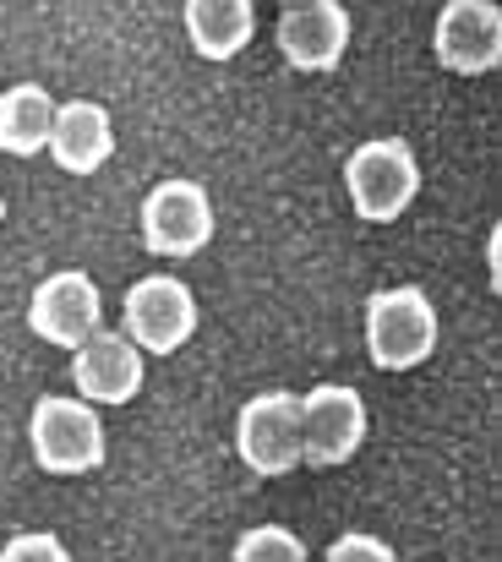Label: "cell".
Returning <instances> with one entry per match:
<instances>
[{"instance_id": "obj_1", "label": "cell", "mask_w": 502, "mask_h": 562, "mask_svg": "<svg viewBox=\"0 0 502 562\" xmlns=\"http://www.w3.org/2000/svg\"><path fill=\"white\" fill-rule=\"evenodd\" d=\"M437 306L421 284H388L366 301V356L377 372H415L437 350Z\"/></svg>"}, {"instance_id": "obj_2", "label": "cell", "mask_w": 502, "mask_h": 562, "mask_svg": "<svg viewBox=\"0 0 502 562\" xmlns=\"http://www.w3.org/2000/svg\"><path fill=\"white\" fill-rule=\"evenodd\" d=\"M27 448L44 475H93L104 464V415L82 398L44 393L27 415Z\"/></svg>"}, {"instance_id": "obj_3", "label": "cell", "mask_w": 502, "mask_h": 562, "mask_svg": "<svg viewBox=\"0 0 502 562\" xmlns=\"http://www.w3.org/2000/svg\"><path fill=\"white\" fill-rule=\"evenodd\" d=\"M344 191L355 218L366 224H393L410 213V202L421 196V165L410 154L404 137H371L344 159Z\"/></svg>"}, {"instance_id": "obj_4", "label": "cell", "mask_w": 502, "mask_h": 562, "mask_svg": "<svg viewBox=\"0 0 502 562\" xmlns=\"http://www.w3.org/2000/svg\"><path fill=\"white\" fill-rule=\"evenodd\" d=\"M235 453L263 481L301 470V393H290V387L252 393L235 415Z\"/></svg>"}, {"instance_id": "obj_5", "label": "cell", "mask_w": 502, "mask_h": 562, "mask_svg": "<svg viewBox=\"0 0 502 562\" xmlns=\"http://www.w3.org/2000/svg\"><path fill=\"white\" fill-rule=\"evenodd\" d=\"M121 334L143 356H175L197 334V295L175 273H148L121 301Z\"/></svg>"}, {"instance_id": "obj_6", "label": "cell", "mask_w": 502, "mask_h": 562, "mask_svg": "<svg viewBox=\"0 0 502 562\" xmlns=\"http://www.w3.org/2000/svg\"><path fill=\"white\" fill-rule=\"evenodd\" d=\"M27 328H33V339H44L55 350H82L104 328V295H99L93 273L60 268V273L38 279V290L27 301Z\"/></svg>"}, {"instance_id": "obj_7", "label": "cell", "mask_w": 502, "mask_h": 562, "mask_svg": "<svg viewBox=\"0 0 502 562\" xmlns=\"http://www.w3.org/2000/svg\"><path fill=\"white\" fill-rule=\"evenodd\" d=\"M366 442V398L349 382H317L301 393V464L338 470Z\"/></svg>"}, {"instance_id": "obj_8", "label": "cell", "mask_w": 502, "mask_h": 562, "mask_svg": "<svg viewBox=\"0 0 502 562\" xmlns=\"http://www.w3.org/2000/svg\"><path fill=\"white\" fill-rule=\"evenodd\" d=\"M137 224H143V246L154 257H169V262L197 257L213 240V196H208L202 181H180V176L159 181L143 196Z\"/></svg>"}, {"instance_id": "obj_9", "label": "cell", "mask_w": 502, "mask_h": 562, "mask_svg": "<svg viewBox=\"0 0 502 562\" xmlns=\"http://www.w3.org/2000/svg\"><path fill=\"white\" fill-rule=\"evenodd\" d=\"M432 49L454 77H487L502 66V11L492 0H448L432 27Z\"/></svg>"}, {"instance_id": "obj_10", "label": "cell", "mask_w": 502, "mask_h": 562, "mask_svg": "<svg viewBox=\"0 0 502 562\" xmlns=\"http://www.w3.org/2000/svg\"><path fill=\"white\" fill-rule=\"evenodd\" d=\"M148 382V356L115 334V328H99L82 350H71V387L82 404H132Z\"/></svg>"}, {"instance_id": "obj_11", "label": "cell", "mask_w": 502, "mask_h": 562, "mask_svg": "<svg viewBox=\"0 0 502 562\" xmlns=\"http://www.w3.org/2000/svg\"><path fill=\"white\" fill-rule=\"evenodd\" d=\"M349 49V11L338 0H295L279 11V55L295 71H334Z\"/></svg>"}, {"instance_id": "obj_12", "label": "cell", "mask_w": 502, "mask_h": 562, "mask_svg": "<svg viewBox=\"0 0 502 562\" xmlns=\"http://www.w3.org/2000/svg\"><path fill=\"white\" fill-rule=\"evenodd\" d=\"M44 154L55 159V170L66 176H93L110 165L115 154V121L99 99H66L55 104V121H49V143Z\"/></svg>"}, {"instance_id": "obj_13", "label": "cell", "mask_w": 502, "mask_h": 562, "mask_svg": "<svg viewBox=\"0 0 502 562\" xmlns=\"http://www.w3.org/2000/svg\"><path fill=\"white\" fill-rule=\"evenodd\" d=\"M180 16H186V38L202 60H235L257 33L252 0H191Z\"/></svg>"}, {"instance_id": "obj_14", "label": "cell", "mask_w": 502, "mask_h": 562, "mask_svg": "<svg viewBox=\"0 0 502 562\" xmlns=\"http://www.w3.org/2000/svg\"><path fill=\"white\" fill-rule=\"evenodd\" d=\"M49 121H55V99L44 82H16L0 93V154L11 159H33L49 143Z\"/></svg>"}, {"instance_id": "obj_15", "label": "cell", "mask_w": 502, "mask_h": 562, "mask_svg": "<svg viewBox=\"0 0 502 562\" xmlns=\"http://www.w3.org/2000/svg\"><path fill=\"white\" fill-rule=\"evenodd\" d=\"M235 562H312L306 541L285 525H257L235 541Z\"/></svg>"}, {"instance_id": "obj_16", "label": "cell", "mask_w": 502, "mask_h": 562, "mask_svg": "<svg viewBox=\"0 0 502 562\" xmlns=\"http://www.w3.org/2000/svg\"><path fill=\"white\" fill-rule=\"evenodd\" d=\"M0 562H71V552L49 530H22V536H11L0 547Z\"/></svg>"}, {"instance_id": "obj_17", "label": "cell", "mask_w": 502, "mask_h": 562, "mask_svg": "<svg viewBox=\"0 0 502 562\" xmlns=\"http://www.w3.org/2000/svg\"><path fill=\"white\" fill-rule=\"evenodd\" d=\"M323 562H399V552L377 536H360V530H344L334 536V547L323 552Z\"/></svg>"}, {"instance_id": "obj_18", "label": "cell", "mask_w": 502, "mask_h": 562, "mask_svg": "<svg viewBox=\"0 0 502 562\" xmlns=\"http://www.w3.org/2000/svg\"><path fill=\"white\" fill-rule=\"evenodd\" d=\"M487 268H492V273H487V284L502 290V224H492V235H487Z\"/></svg>"}, {"instance_id": "obj_19", "label": "cell", "mask_w": 502, "mask_h": 562, "mask_svg": "<svg viewBox=\"0 0 502 562\" xmlns=\"http://www.w3.org/2000/svg\"><path fill=\"white\" fill-rule=\"evenodd\" d=\"M0 229H5V196H0Z\"/></svg>"}]
</instances>
